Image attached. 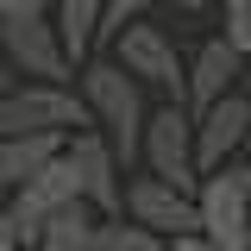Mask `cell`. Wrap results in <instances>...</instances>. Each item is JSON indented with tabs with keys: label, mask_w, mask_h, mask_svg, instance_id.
<instances>
[{
	"label": "cell",
	"mask_w": 251,
	"mask_h": 251,
	"mask_svg": "<svg viewBox=\"0 0 251 251\" xmlns=\"http://www.w3.org/2000/svg\"><path fill=\"white\" fill-rule=\"evenodd\" d=\"M75 88H82V100H88L100 138L113 145L120 170H132L138 151H145V120H151V113H145V94H138V75H132L126 63H82Z\"/></svg>",
	"instance_id": "cell-1"
},
{
	"label": "cell",
	"mask_w": 251,
	"mask_h": 251,
	"mask_svg": "<svg viewBox=\"0 0 251 251\" xmlns=\"http://www.w3.org/2000/svg\"><path fill=\"white\" fill-rule=\"evenodd\" d=\"M75 126H94L88 100L82 88H69V82H13V88L0 94V132H75Z\"/></svg>",
	"instance_id": "cell-2"
},
{
	"label": "cell",
	"mask_w": 251,
	"mask_h": 251,
	"mask_svg": "<svg viewBox=\"0 0 251 251\" xmlns=\"http://www.w3.org/2000/svg\"><path fill=\"white\" fill-rule=\"evenodd\" d=\"M75 201H82V176H75L69 151H50L25 182L6 195V214H13V226H19V239L38 245V226H44L50 214H63V207H75Z\"/></svg>",
	"instance_id": "cell-3"
},
{
	"label": "cell",
	"mask_w": 251,
	"mask_h": 251,
	"mask_svg": "<svg viewBox=\"0 0 251 251\" xmlns=\"http://www.w3.org/2000/svg\"><path fill=\"white\" fill-rule=\"evenodd\" d=\"M145 170L176 188H201V163H195V107L188 100H163L145 120Z\"/></svg>",
	"instance_id": "cell-4"
},
{
	"label": "cell",
	"mask_w": 251,
	"mask_h": 251,
	"mask_svg": "<svg viewBox=\"0 0 251 251\" xmlns=\"http://www.w3.org/2000/svg\"><path fill=\"white\" fill-rule=\"evenodd\" d=\"M0 57L19 75H44V82H69L75 75L50 13H0Z\"/></svg>",
	"instance_id": "cell-5"
},
{
	"label": "cell",
	"mask_w": 251,
	"mask_h": 251,
	"mask_svg": "<svg viewBox=\"0 0 251 251\" xmlns=\"http://www.w3.org/2000/svg\"><path fill=\"white\" fill-rule=\"evenodd\" d=\"M107 44H113V63H126L138 82L163 88L170 100H188V69H182V57H176V44H170V31H163V25L126 19Z\"/></svg>",
	"instance_id": "cell-6"
},
{
	"label": "cell",
	"mask_w": 251,
	"mask_h": 251,
	"mask_svg": "<svg viewBox=\"0 0 251 251\" xmlns=\"http://www.w3.org/2000/svg\"><path fill=\"white\" fill-rule=\"evenodd\" d=\"M195 214H201V232H207L214 251H251V195L232 182L226 163L201 176V188H195Z\"/></svg>",
	"instance_id": "cell-7"
},
{
	"label": "cell",
	"mask_w": 251,
	"mask_h": 251,
	"mask_svg": "<svg viewBox=\"0 0 251 251\" xmlns=\"http://www.w3.org/2000/svg\"><path fill=\"white\" fill-rule=\"evenodd\" d=\"M120 214L138 220V226H151V232H195L201 226V214H195V188H176L163 182V176H132V182H120Z\"/></svg>",
	"instance_id": "cell-8"
},
{
	"label": "cell",
	"mask_w": 251,
	"mask_h": 251,
	"mask_svg": "<svg viewBox=\"0 0 251 251\" xmlns=\"http://www.w3.org/2000/svg\"><path fill=\"white\" fill-rule=\"evenodd\" d=\"M63 151L75 163V176H82V201H88L94 214H120V157L113 145L100 138V126H75L69 138H63Z\"/></svg>",
	"instance_id": "cell-9"
},
{
	"label": "cell",
	"mask_w": 251,
	"mask_h": 251,
	"mask_svg": "<svg viewBox=\"0 0 251 251\" xmlns=\"http://www.w3.org/2000/svg\"><path fill=\"white\" fill-rule=\"evenodd\" d=\"M251 132V100L245 94H220V100H207L201 113H195V163H201V176L207 170H220L226 163V151H239V138Z\"/></svg>",
	"instance_id": "cell-10"
},
{
	"label": "cell",
	"mask_w": 251,
	"mask_h": 251,
	"mask_svg": "<svg viewBox=\"0 0 251 251\" xmlns=\"http://www.w3.org/2000/svg\"><path fill=\"white\" fill-rule=\"evenodd\" d=\"M239 63H245V50H239L232 38H207V44L195 50V63H188V107L201 113L207 100H220V94L232 88Z\"/></svg>",
	"instance_id": "cell-11"
},
{
	"label": "cell",
	"mask_w": 251,
	"mask_h": 251,
	"mask_svg": "<svg viewBox=\"0 0 251 251\" xmlns=\"http://www.w3.org/2000/svg\"><path fill=\"white\" fill-rule=\"evenodd\" d=\"M63 138L69 132H0V201L25 182L50 151H63Z\"/></svg>",
	"instance_id": "cell-12"
},
{
	"label": "cell",
	"mask_w": 251,
	"mask_h": 251,
	"mask_svg": "<svg viewBox=\"0 0 251 251\" xmlns=\"http://www.w3.org/2000/svg\"><path fill=\"white\" fill-rule=\"evenodd\" d=\"M50 19H57V38H63V50H69V63L82 69V63H88V50L100 44L107 0H50Z\"/></svg>",
	"instance_id": "cell-13"
},
{
	"label": "cell",
	"mask_w": 251,
	"mask_h": 251,
	"mask_svg": "<svg viewBox=\"0 0 251 251\" xmlns=\"http://www.w3.org/2000/svg\"><path fill=\"white\" fill-rule=\"evenodd\" d=\"M94 207L88 201H75V207H63V214H50L44 226H38V245L31 251H94Z\"/></svg>",
	"instance_id": "cell-14"
},
{
	"label": "cell",
	"mask_w": 251,
	"mask_h": 251,
	"mask_svg": "<svg viewBox=\"0 0 251 251\" xmlns=\"http://www.w3.org/2000/svg\"><path fill=\"white\" fill-rule=\"evenodd\" d=\"M220 13H226V38L251 57V0H220Z\"/></svg>",
	"instance_id": "cell-15"
},
{
	"label": "cell",
	"mask_w": 251,
	"mask_h": 251,
	"mask_svg": "<svg viewBox=\"0 0 251 251\" xmlns=\"http://www.w3.org/2000/svg\"><path fill=\"white\" fill-rule=\"evenodd\" d=\"M145 6H157V0H107V19H100V38H113V31H120L126 19H138Z\"/></svg>",
	"instance_id": "cell-16"
},
{
	"label": "cell",
	"mask_w": 251,
	"mask_h": 251,
	"mask_svg": "<svg viewBox=\"0 0 251 251\" xmlns=\"http://www.w3.org/2000/svg\"><path fill=\"white\" fill-rule=\"evenodd\" d=\"M170 251H214V245H207V232L195 226V232H170Z\"/></svg>",
	"instance_id": "cell-17"
},
{
	"label": "cell",
	"mask_w": 251,
	"mask_h": 251,
	"mask_svg": "<svg viewBox=\"0 0 251 251\" xmlns=\"http://www.w3.org/2000/svg\"><path fill=\"white\" fill-rule=\"evenodd\" d=\"M0 13H50V0H0Z\"/></svg>",
	"instance_id": "cell-18"
},
{
	"label": "cell",
	"mask_w": 251,
	"mask_h": 251,
	"mask_svg": "<svg viewBox=\"0 0 251 251\" xmlns=\"http://www.w3.org/2000/svg\"><path fill=\"white\" fill-rule=\"evenodd\" d=\"M13 82H19V69H13V63H6V57H0V94H6V88H13Z\"/></svg>",
	"instance_id": "cell-19"
},
{
	"label": "cell",
	"mask_w": 251,
	"mask_h": 251,
	"mask_svg": "<svg viewBox=\"0 0 251 251\" xmlns=\"http://www.w3.org/2000/svg\"><path fill=\"white\" fill-rule=\"evenodd\" d=\"M232 182H239V188L251 195V163H232Z\"/></svg>",
	"instance_id": "cell-20"
},
{
	"label": "cell",
	"mask_w": 251,
	"mask_h": 251,
	"mask_svg": "<svg viewBox=\"0 0 251 251\" xmlns=\"http://www.w3.org/2000/svg\"><path fill=\"white\" fill-rule=\"evenodd\" d=\"M176 6H182V13H201V6H207V0H176Z\"/></svg>",
	"instance_id": "cell-21"
}]
</instances>
